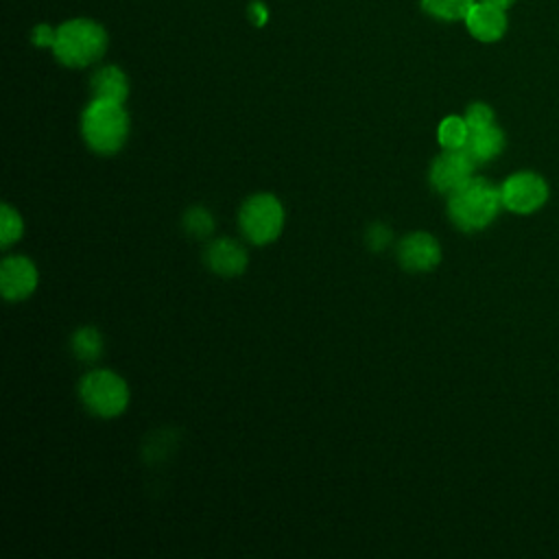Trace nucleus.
<instances>
[{
  "mask_svg": "<svg viewBox=\"0 0 559 559\" xmlns=\"http://www.w3.org/2000/svg\"><path fill=\"white\" fill-rule=\"evenodd\" d=\"M397 260L408 271H430L441 262V247L435 236L415 231L397 245Z\"/></svg>",
  "mask_w": 559,
  "mask_h": 559,
  "instance_id": "9d476101",
  "label": "nucleus"
},
{
  "mask_svg": "<svg viewBox=\"0 0 559 559\" xmlns=\"http://www.w3.org/2000/svg\"><path fill=\"white\" fill-rule=\"evenodd\" d=\"M183 227L192 236H207L214 229V218L205 207H190L183 216Z\"/></svg>",
  "mask_w": 559,
  "mask_h": 559,
  "instance_id": "a211bd4d",
  "label": "nucleus"
},
{
  "mask_svg": "<svg viewBox=\"0 0 559 559\" xmlns=\"http://www.w3.org/2000/svg\"><path fill=\"white\" fill-rule=\"evenodd\" d=\"M502 207L500 186L485 177H472L459 190L448 194V216L461 231H483L489 227Z\"/></svg>",
  "mask_w": 559,
  "mask_h": 559,
  "instance_id": "f257e3e1",
  "label": "nucleus"
},
{
  "mask_svg": "<svg viewBox=\"0 0 559 559\" xmlns=\"http://www.w3.org/2000/svg\"><path fill=\"white\" fill-rule=\"evenodd\" d=\"M504 146H507L504 131L498 124H491V127H485V129H478V131H469V140L465 144V151L480 166V164H487V162L496 159L504 151Z\"/></svg>",
  "mask_w": 559,
  "mask_h": 559,
  "instance_id": "f8f14e48",
  "label": "nucleus"
},
{
  "mask_svg": "<svg viewBox=\"0 0 559 559\" xmlns=\"http://www.w3.org/2000/svg\"><path fill=\"white\" fill-rule=\"evenodd\" d=\"M476 166L478 164L465 148H456V151L443 148V153H439L430 164V170H428L430 186L437 192L448 197L474 177Z\"/></svg>",
  "mask_w": 559,
  "mask_h": 559,
  "instance_id": "0eeeda50",
  "label": "nucleus"
},
{
  "mask_svg": "<svg viewBox=\"0 0 559 559\" xmlns=\"http://www.w3.org/2000/svg\"><path fill=\"white\" fill-rule=\"evenodd\" d=\"M22 231H24L22 216L17 214V210H13L9 203H4L0 207V247L9 249L15 240L22 238Z\"/></svg>",
  "mask_w": 559,
  "mask_h": 559,
  "instance_id": "dca6fc26",
  "label": "nucleus"
},
{
  "mask_svg": "<svg viewBox=\"0 0 559 559\" xmlns=\"http://www.w3.org/2000/svg\"><path fill=\"white\" fill-rule=\"evenodd\" d=\"M463 22L467 33L483 44H493L502 39L509 26L507 9L487 0H476Z\"/></svg>",
  "mask_w": 559,
  "mask_h": 559,
  "instance_id": "6e6552de",
  "label": "nucleus"
},
{
  "mask_svg": "<svg viewBox=\"0 0 559 559\" xmlns=\"http://www.w3.org/2000/svg\"><path fill=\"white\" fill-rule=\"evenodd\" d=\"M52 52L68 68H85L98 61L107 50L105 28L87 17H74L55 28Z\"/></svg>",
  "mask_w": 559,
  "mask_h": 559,
  "instance_id": "f03ea898",
  "label": "nucleus"
},
{
  "mask_svg": "<svg viewBox=\"0 0 559 559\" xmlns=\"http://www.w3.org/2000/svg\"><path fill=\"white\" fill-rule=\"evenodd\" d=\"M81 133L92 151L116 153L127 142L129 114L122 103L92 98L81 114Z\"/></svg>",
  "mask_w": 559,
  "mask_h": 559,
  "instance_id": "7ed1b4c3",
  "label": "nucleus"
},
{
  "mask_svg": "<svg viewBox=\"0 0 559 559\" xmlns=\"http://www.w3.org/2000/svg\"><path fill=\"white\" fill-rule=\"evenodd\" d=\"M92 94L94 98L124 103L129 96L127 74L116 66H103L92 74Z\"/></svg>",
  "mask_w": 559,
  "mask_h": 559,
  "instance_id": "ddd939ff",
  "label": "nucleus"
},
{
  "mask_svg": "<svg viewBox=\"0 0 559 559\" xmlns=\"http://www.w3.org/2000/svg\"><path fill=\"white\" fill-rule=\"evenodd\" d=\"M33 41H35L37 46H52V41H55V31H52L50 26H46V24H39V26H35V31H33Z\"/></svg>",
  "mask_w": 559,
  "mask_h": 559,
  "instance_id": "412c9836",
  "label": "nucleus"
},
{
  "mask_svg": "<svg viewBox=\"0 0 559 559\" xmlns=\"http://www.w3.org/2000/svg\"><path fill=\"white\" fill-rule=\"evenodd\" d=\"M238 223L242 234L253 245H269L280 236L284 227V207L277 197L260 192L242 203Z\"/></svg>",
  "mask_w": 559,
  "mask_h": 559,
  "instance_id": "39448f33",
  "label": "nucleus"
},
{
  "mask_svg": "<svg viewBox=\"0 0 559 559\" xmlns=\"http://www.w3.org/2000/svg\"><path fill=\"white\" fill-rule=\"evenodd\" d=\"M205 262L214 273H218L223 277H231V275H238L245 271L247 251L240 247V242H236L231 238H218L207 247Z\"/></svg>",
  "mask_w": 559,
  "mask_h": 559,
  "instance_id": "9b49d317",
  "label": "nucleus"
},
{
  "mask_svg": "<svg viewBox=\"0 0 559 559\" xmlns=\"http://www.w3.org/2000/svg\"><path fill=\"white\" fill-rule=\"evenodd\" d=\"M463 118H465L469 131H478V129H485V127L496 124V114H493V109H491L487 103H480V100L467 105Z\"/></svg>",
  "mask_w": 559,
  "mask_h": 559,
  "instance_id": "6ab92c4d",
  "label": "nucleus"
},
{
  "mask_svg": "<svg viewBox=\"0 0 559 559\" xmlns=\"http://www.w3.org/2000/svg\"><path fill=\"white\" fill-rule=\"evenodd\" d=\"M37 286V269L24 255H9L0 264V288L7 301L26 299Z\"/></svg>",
  "mask_w": 559,
  "mask_h": 559,
  "instance_id": "1a4fd4ad",
  "label": "nucleus"
},
{
  "mask_svg": "<svg viewBox=\"0 0 559 559\" xmlns=\"http://www.w3.org/2000/svg\"><path fill=\"white\" fill-rule=\"evenodd\" d=\"M487 2H493V4H498V7H504V9H509L515 0H487Z\"/></svg>",
  "mask_w": 559,
  "mask_h": 559,
  "instance_id": "4be33fe9",
  "label": "nucleus"
},
{
  "mask_svg": "<svg viewBox=\"0 0 559 559\" xmlns=\"http://www.w3.org/2000/svg\"><path fill=\"white\" fill-rule=\"evenodd\" d=\"M367 242L371 249H384L391 242V231L386 225H373L367 231Z\"/></svg>",
  "mask_w": 559,
  "mask_h": 559,
  "instance_id": "aec40b11",
  "label": "nucleus"
},
{
  "mask_svg": "<svg viewBox=\"0 0 559 559\" xmlns=\"http://www.w3.org/2000/svg\"><path fill=\"white\" fill-rule=\"evenodd\" d=\"M437 140H439L441 148H448V151L465 148V144L469 140V127H467L465 118L463 116H445L439 122Z\"/></svg>",
  "mask_w": 559,
  "mask_h": 559,
  "instance_id": "4468645a",
  "label": "nucleus"
},
{
  "mask_svg": "<svg viewBox=\"0 0 559 559\" xmlns=\"http://www.w3.org/2000/svg\"><path fill=\"white\" fill-rule=\"evenodd\" d=\"M502 207L511 214H535L550 199L548 181L535 170H515L500 183Z\"/></svg>",
  "mask_w": 559,
  "mask_h": 559,
  "instance_id": "423d86ee",
  "label": "nucleus"
},
{
  "mask_svg": "<svg viewBox=\"0 0 559 559\" xmlns=\"http://www.w3.org/2000/svg\"><path fill=\"white\" fill-rule=\"evenodd\" d=\"M79 395L85 408L98 417H116L129 404L127 382L109 369H94L85 373L79 384Z\"/></svg>",
  "mask_w": 559,
  "mask_h": 559,
  "instance_id": "20e7f679",
  "label": "nucleus"
},
{
  "mask_svg": "<svg viewBox=\"0 0 559 559\" xmlns=\"http://www.w3.org/2000/svg\"><path fill=\"white\" fill-rule=\"evenodd\" d=\"M419 2L428 15L441 22H459V20H465L467 11L476 0H419Z\"/></svg>",
  "mask_w": 559,
  "mask_h": 559,
  "instance_id": "2eb2a0df",
  "label": "nucleus"
},
{
  "mask_svg": "<svg viewBox=\"0 0 559 559\" xmlns=\"http://www.w3.org/2000/svg\"><path fill=\"white\" fill-rule=\"evenodd\" d=\"M72 347H74V354L81 358V360H94L98 358L100 354V347H103V338L98 334L96 328H81L74 332L72 336Z\"/></svg>",
  "mask_w": 559,
  "mask_h": 559,
  "instance_id": "f3484780",
  "label": "nucleus"
}]
</instances>
